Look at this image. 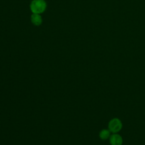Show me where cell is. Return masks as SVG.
<instances>
[{
  "instance_id": "obj_3",
  "label": "cell",
  "mask_w": 145,
  "mask_h": 145,
  "mask_svg": "<svg viewBox=\"0 0 145 145\" xmlns=\"http://www.w3.org/2000/svg\"><path fill=\"white\" fill-rule=\"evenodd\" d=\"M110 145H122L123 143L122 137L117 133H113L109 138Z\"/></svg>"
},
{
  "instance_id": "obj_1",
  "label": "cell",
  "mask_w": 145,
  "mask_h": 145,
  "mask_svg": "<svg viewBox=\"0 0 145 145\" xmlns=\"http://www.w3.org/2000/svg\"><path fill=\"white\" fill-rule=\"evenodd\" d=\"M47 5L45 0H32L30 9L33 14H41L46 10Z\"/></svg>"
},
{
  "instance_id": "obj_4",
  "label": "cell",
  "mask_w": 145,
  "mask_h": 145,
  "mask_svg": "<svg viewBox=\"0 0 145 145\" xmlns=\"http://www.w3.org/2000/svg\"><path fill=\"white\" fill-rule=\"evenodd\" d=\"M31 20L33 24L36 26L40 25L42 24V19L41 16L39 14H32L31 16Z\"/></svg>"
},
{
  "instance_id": "obj_2",
  "label": "cell",
  "mask_w": 145,
  "mask_h": 145,
  "mask_svg": "<svg viewBox=\"0 0 145 145\" xmlns=\"http://www.w3.org/2000/svg\"><path fill=\"white\" fill-rule=\"evenodd\" d=\"M122 127V123L118 118H113L108 122V129L112 133H118L121 130Z\"/></svg>"
},
{
  "instance_id": "obj_5",
  "label": "cell",
  "mask_w": 145,
  "mask_h": 145,
  "mask_svg": "<svg viewBox=\"0 0 145 145\" xmlns=\"http://www.w3.org/2000/svg\"><path fill=\"white\" fill-rule=\"evenodd\" d=\"M111 132L108 129H102L100 133H99V137L101 139V140H107L108 139L111 134H110Z\"/></svg>"
}]
</instances>
